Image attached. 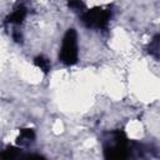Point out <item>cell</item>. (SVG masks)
<instances>
[{"label": "cell", "mask_w": 160, "mask_h": 160, "mask_svg": "<svg viewBox=\"0 0 160 160\" xmlns=\"http://www.w3.org/2000/svg\"><path fill=\"white\" fill-rule=\"evenodd\" d=\"M135 148L128 141L122 131L112 132L111 140L109 139L104 145L105 160H130L134 155Z\"/></svg>", "instance_id": "cell-1"}, {"label": "cell", "mask_w": 160, "mask_h": 160, "mask_svg": "<svg viewBox=\"0 0 160 160\" xmlns=\"http://www.w3.org/2000/svg\"><path fill=\"white\" fill-rule=\"evenodd\" d=\"M59 60L68 66L74 65L78 61V34L72 28L68 29L62 38Z\"/></svg>", "instance_id": "cell-2"}, {"label": "cell", "mask_w": 160, "mask_h": 160, "mask_svg": "<svg viewBox=\"0 0 160 160\" xmlns=\"http://www.w3.org/2000/svg\"><path fill=\"white\" fill-rule=\"evenodd\" d=\"M111 19V10L102 8H94L85 10L81 15V21L92 29H106Z\"/></svg>", "instance_id": "cell-3"}, {"label": "cell", "mask_w": 160, "mask_h": 160, "mask_svg": "<svg viewBox=\"0 0 160 160\" xmlns=\"http://www.w3.org/2000/svg\"><path fill=\"white\" fill-rule=\"evenodd\" d=\"M26 18V9L24 5H19L14 9V11L11 14L8 15L6 18V22L8 24H14V25H19L24 21V19Z\"/></svg>", "instance_id": "cell-4"}, {"label": "cell", "mask_w": 160, "mask_h": 160, "mask_svg": "<svg viewBox=\"0 0 160 160\" xmlns=\"http://www.w3.org/2000/svg\"><path fill=\"white\" fill-rule=\"evenodd\" d=\"M35 139V132L32 129H20V134L18 136V144L22 145V146H28L30 145Z\"/></svg>", "instance_id": "cell-5"}, {"label": "cell", "mask_w": 160, "mask_h": 160, "mask_svg": "<svg viewBox=\"0 0 160 160\" xmlns=\"http://www.w3.org/2000/svg\"><path fill=\"white\" fill-rule=\"evenodd\" d=\"M146 50L152 58H155L156 60H160V34H156L152 36Z\"/></svg>", "instance_id": "cell-6"}, {"label": "cell", "mask_w": 160, "mask_h": 160, "mask_svg": "<svg viewBox=\"0 0 160 160\" xmlns=\"http://www.w3.org/2000/svg\"><path fill=\"white\" fill-rule=\"evenodd\" d=\"M34 64L45 74H48L51 70V62L48 58H45L44 55H38L34 58Z\"/></svg>", "instance_id": "cell-7"}, {"label": "cell", "mask_w": 160, "mask_h": 160, "mask_svg": "<svg viewBox=\"0 0 160 160\" xmlns=\"http://www.w3.org/2000/svg\"><path fill=\"white\" fill-rule=\"evenodd\" d=\"M18 160H46L44 156L41 155H38V154H28V155H21L18 158Z\"/></svg>", "instance_id": "cell-8"}, {"label": "cell", "mask_w": 160, "mask_h": 160, "mask_svg": "<svg viewBox=\"0 0 160 160\" xmlns=\"http://www.w3.org/2000/svg\"><path fill=\"white\" fill-rule=\"evenodd\" d=\"M68 6L74 9V10H79L81 8H84V2H81V1H70V2H68Z\"/></svg>", "instance_id": "cell-9"}, {"label": "cell", "mask_w": 160, "mask_h": 160, "mask_svg": "<svg viewBox=\"0 0 160 160\" xmlns=\"http://www.w3.org/2000/svg\"><path fill=\"white\" fill-rule=\"evenodd\" d=\"M12 39L15 40V41H21L22 40V36H21V34H20V31H18V30H14L12 31Z\"/></svg>", "instance_id": "cell-10"}]
</instances>
